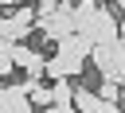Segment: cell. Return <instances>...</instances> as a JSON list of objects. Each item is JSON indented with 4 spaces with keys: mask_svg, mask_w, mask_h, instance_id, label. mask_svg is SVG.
<instances>
[{
    "mask_svg": "<svg viewBox=\"0 0 125 113\" xmlns=\"http://www.w3.org/2000/svg\"><path fill=\"white\" fill-rule=\"evenodd\" d=\"M86 70V58H74V55H62V51H55L51 58H47V66H43V78H78Z\"/></svg>",
    "mask_w": 125,
    "mask_h": 113,
    "instance_id": "cell-3",
    "label": "cell"
},
{
    "mask_svg": "<svg viewBox=\"0 0 125 113\" xmlns=\"http://www.w3.org/2000/svg\"><path fill=\"white\" fill-rule=\"evenodd\" d=\"M74 31L82 35V39H90V47H98V43H117V16L109 12V8H102V4H94V0H78L74 8Z\"/></svg>",
    "mask_w": 125,
    "mask_h": 113,
    "instance_id": "cell-1",
    "label": "cell"
},
{
    "mask_svg": "<svg viewBox=\"0 0 125 113\" xmlns=\"http://www.w3.org/2000/svg\"><path fill=\"white\" fill-rule=\"evenodd\" d=\"M94 94H98V97H102V101H109V105H117V101H121V94H125V90H121V86H117V82H109V78H102V86H98V90H94Z\"/></svg>",
    "mask_w": 125,
    "mask_h": 113,
    "instance_id": "cell-6",
    "label": "cell"
},
{
    "mask_svg": "<svg viewBox=\"0 0 125 113\" xmlns=\"http://www.w3.org/2000/svg\"><path fill=\"white\" fill-rule=\"evenodd\" d=\"M70 94H74L70 78H55V82H51V105H55V101H70Z\"/></svg>",
    "mask_w": 125,
    "mask_h": 113,
    "instance_id": "cell-7",
    "label": "cell"
},
{
    "mask_svg": "<svg viewBox=\"0 0 125 113\" xmlns=\"http://www.w3.org/2000/svg\"><path fill=\"white\" fill-rule=\"evenodd\" d=\"M70 105H74L78 113H121V105H109V101H102L94 90H82V86L70 94Z\"/></svg>",
    "mask_w": 125,
    "mask_h": 113,
    "instance_id": "cell-4",
    "label": "cell"
},
{
    "mask_svg": "<svg viewBox=\"0 0 125 113\" xmlns=\"http://www.w3.org/2000/svg\"><path fill=\"white\" fill-rule=\"evenodd\" d=\"M20 86H23V94H27L31 105H43V109L51 105V86H47L43 78H27V82H20Z\"/></svg>",
    "mask_w": 125,
    "mask_h": 113,
    "instance_id": "cell-5",
    "label": "cell"
},
{
    "mask_svg": "<svg viewBox=\"0 0 125 113\" xmlns=\"http://www.w3.org/2000/svg\"><path fill=\"white\" fill-rule=\"evenodd\" d=\"M47 113H78L70 101H55V105H47Z\"/></svg>",
    "mask_w": 125,
    "mask_h": 113,
    "instance_id": "cell-9",
    "label": "cell"
},
{
    "mask_svg": "<svg viewBox=\"0 0 125 113\" xmlns=\"http://www.w3.org/2000/svg\"><path fill=\"white\" fill-rule=\"evenodd\" d=\"M117 39H125V19H121V23H117Z\"/></svg>",
    "mask_w": 125,
    "mask_h": 113,
    "instance_id": "cell-10",
    "label": "cell"
},
{
    "mask_svg": "<svg viewBox=\"0 0 125 113\" xmlns=\"http://www.w3.org/2000/svg\"><path fill=\"white\" fill-rule=\"evenodd\" d=\"M31 31H35V8L31 4H20L12 16L0 19V39L4 43H23Z\"/></svg>",
    "mask_w": 125,
    "mask_h": 113,
    "instance_id": "cell-2",
    "label": "cell"
},
{
    "mask_svg": "<svg viewBox=\"0 0 125 113\" xmlns=\"http://www.w3.org/2000/svg\"><path fill=\"white\" fill-rule=\"evenodd\" d=\"M0 19H4V12H0Z\"/></svg>",
    "mask_w": 125,
    "mask_h": 113,
    "instance_id": "cell-12",
    "label": "cell"
},
{
    "mask_svg": "<svg viewBox=\"0 0 125 113\" xmlns=\"http://www.w3.org/2000/svg\"><path fill=\"white\" fill-rule=\"evenodd\" d=\"M12 70H16V66H12V58H8V43H4V47H0V82H4Z\"/></svg>",
    "mask_w": 125,
    "mask_h": 113,
    "instance_id": "cell-8",
    "label": "cell"
},
{
    "mask_svg": "<svg viewBox=\"0 0 125 113\" xmlns=\"http://www.w3.org/2000/svg\"><path fill=\"white\" fill-rule=\"evenodd\" d=\"M59 4H62V8H74V4H78V0H59Z\"/></svg>",
    "mask_w": 125,
    "mask_h": 113,
    "instance_id": "cell-11",
    "label": "cell"
}]
</instances>
